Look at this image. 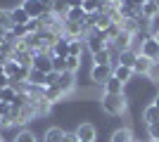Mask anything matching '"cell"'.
I'll use <instances>...</instances> for the list:
<instances>
[{"label": "cell", "mask_w": 159, "mask_h": 142, "mask_svg": "<svg viewBox=\"0 0 159 142\" xmlns=\"http://www.w3.org/2000/svg\"><path fill=\"white\" fill-rule=\"evenodd\" d=\"M17 93H19V88H17V85H7L5 90H0V102H5V104H14Z\"/></svg>", "instance_id": "obj_22"}, {"label": "cell", "mask_w": 159, "mask_h": 142, "mask_svg": "<svg viewBox=\"0 0 159 142\" xmlns=\"http://www.w3.org/2000/svg\"><path fill=\"white\" fill-rule=\"evenodd\" d=\"M107 45H112L116 52H124V50H133V36L126 33V31H121L116 38H114V43H107Z\"/></svg>", "instance_id": "obj_10"}, {"label": "cell", "mask_w": 159, "mask_h": 142, "mask_svg": "<svg viewBox=\"0 0 159 142\" xmlns=\"http://www.w3.org/2000/svg\"><path fill=\"white\" fill-rule=\"evenodd\" d=\"M40 2H43V5H45L48 10H50V7H52V2H55V0H40Z\"/></svg>", "instance_id": "obj_40"}, {"label": "cell", "mask_w": 159, "mask_h": 142, "mask_svg": "<svg viewBox=\"0 0 159 142\" xmlns=\"http://www.w3.org/2000/svg\"><path fill=\"white\" fill-rule=\"evenodd\" d=\"M143 57H147L150 62H159V43L154 36H147L145 41H143V45H140V52Z\"/></svg>", "instance_id": "obj_2"}, {"label": "cell", "mask_w": 159, "mask_h": 142, "mask_svg": "<svg viewBox=\"0 0 159 142\" xmlns=\"http://www.w3.org/2000/svg\"><path fill=\"white\" fill-rule=\"evenodd\" d=\"M7 85H12V83H10V78H7V76L2 74V76H0V90H5Z\"/></svg>", "instance_id": "obj_39"}, {"label": "cell", "mask_w": 159, "mask_h": 142, "mask_svg": "<svg viewBox=\"0 0 159 142\" xmlns=\"http://www.w3.org/2000/svg\"><path fill=\"white\" fill-rule=\"evenodd\" d=\"M76 137L83 140V142H95L98 130H95L93 123H79V128H76Z\"/></svg>", "instance_id": "obj_11"}, {"label": "cell", "mask_w": 159, "mask_h": 142, "mask_svg": "<svg viewBox=\"0 0 159 142\" xmlns=\"http://www.w3.org/2000/svg\"><path fill=\"white\" fill-rule=\"evenodd\" d=\"M29 83H31V85H40V88H45V74L31 69V74H29Z\"/></svg>", "instance_id": "obj_27"}, {"label": "cell", "mask_w": 159, "mask_h": 142, "mask_svg": "<svg viewBox=\"0 0 159 142\" xmlns=\"http://www.w3.org/2000/svg\"><path fill=\"white\" fill-rule=\"evenodd\" d=\"M114 69L112 67H93V71H90V78H93L98 85H105L109 78H112Z\"/></svg>", "instance_id": "obj_12"}, {"label": "cell", "mask_w": 159, "mask_h": 142, "mask_svg": "<svg viewBox=\"0 0 159 142\" xmlns=\"http://www.w3.org/2000/svg\"><path fill=\"white\" fill-rule=\"evenodd\" d=\"M0 28H5L7 33L12 31V21H10V10H2V7H0Z\"/></svg>", "instance_id": "obj_30"}, {"label": "cell", "mask_w": 159, "mask_h": 142, "mask_svg": "<svg viewBox=\"0 0 159 142\" xmlns=\"http://www.w3.org/2000/svg\"><path fill=\"white\" fill-rule=\"evenodd\" d=\"M140 14L145 17V19H157V14H159V5H157V0H150V2H145V5L140 7Z\"/></svg>", "instance_id": "obj_18"}, {"label": "cell", "mask_w": 159, "mask_h": 142, "mask_svg": "<svg viewBox=\"0 0 159 142\" xmlns=\"http://www.w3.org/2000/svg\"><path fill=\"white\" fill-rule=\"evenodd\" d=\"M62 137H64V130L57 128V126H52V128H48V130H45L43 142H62Z\"/></svg>", "instance_id": "obj_24"}, {"label": "cell", "mask_w": 159, "mask_h": 142, "mask_svg": "<svg viewBox=\"0 0 159 142\" xmlns=\"http://www.w3.org/2000/svg\"><path fill=\"white\" fill-rule=\"evenodd\" d=\"M128 109L126 95H102V111L107 116H124Z\"/></svg>", "instance_id": "obj_1"}, {"label": "cell", "mask_w": 159, "mask_h": 142, "mask_svg": "<svg viewBox=\"0 0 159 142\" xmlns=\"http://www.w3.org/2000/svg\"><path fill=\"white\" fill-rule=\"evenodd\" d=\"M83 43H86V47L90 50V54H95V52H100V50H105V47H107V41L100 33H95V31H90V33L83 38Z\"/></svg>", "instance_id": "obj_7"}, {"label": "cell", "mask_w": 159, "mask_h": 142, "mask_svg": "<svg viewBox=\"0 0 159 142\" xmlns=\"http://www.w3.org/2000/svg\"><path fill=\"white\" fill-rule=\"evenodd\" d=\"M102 88H105L107 95H124V83H121L119 78H114V76L105 83V85H102Z\"/></svg>", "instance_id": "obj_19"}, {"label": "cell", "mask_w": 159, "mask_h": 142, "mask_svg": "<svg viewBox=\"0 0 159 142\" xmlns=\"http://www.w3.org/2000/svg\"><path fill=\"white\" fill-rule=\"evenodd\" d=\"M135 2H138V5L143 7V5H145V2H150V0H135Z\"/></svg>", "instance_id": "obj_42"}, {"label": "cell", "mask_w": 159, "mask_h": 142, "mask_svg": "<svg viewBox=\"0 0 159 142\" xmlns=\"http://www.w3.org/2000/svg\"><path fill=\"white\" fill-rule=\"evenodd\" d=\"M33 109H36V116H43V114H50V109H52V102H48L45 97L38 102H33Z\"/></svg>", "instance_id": "obj_26"}, {"label": "cell", "mask_w": 159, "mask_h": 142, "mask_svg": "<svg viewBox=\"0 0 159 142\" xmlns=\"http://www.w3.org/2000/svg\"><path fill=\"white\" fill-rule=\"evenodd\" d=\"M36 71H43V74H50V71H55L52 69V54L48 52H36L33 54V67Z\"/></svg>", "instance_id": "obj_4"}, {"label": "cell", "mask_w": 159, "mask_h": 142, "mask_svg": "<svg viewBox=\"0 0 159 142\" xmlns=\"http://www.w3.org/2000/svg\"><path fill=\"white\" fill-rule=\"evenodd\" d=\"M83 47H86V43L81 41H71L69 43V54H74V57H81V54H83Z\"/></svg>", "instance_id": "obj_31"}, {"label": "cell", "mask_w": 159, "mask_h": 142, "mask_svg": "<svg viewBox=\"0 0 159 142\" xmlns=\"http://www.w3.org/2000/svg\"><path fill=\"white\" fill-rule=\"evenodd\" d=\"M79 142H83V140H79Z\"/></svg>", "instance_id": "obj_48"}, {"label": "cell", "mask_w": 159, "mask_h": 142, "mask_svg": "<svg viewBox=\"0 0 159 142\" xmlns=\"http://www.w3.org/2000/svg\"><path fill=\"white\" fill-rule=\"evenodd\" d=\"M79 69H81V57L69 54V57H66V71H69V74H76Z\"/></svg>", "instance_id": "obj_32"}, {"label": "cell", "mask_w": 159, "mask_h": 142, "mask_svg": "<svg viewBox=\"0 0 159 142\" xmlns=\"http://www.w3.org/2000/svg\"><path fill=\"white\" fill-rule=\"evenodd\" d=\"M152 104H154V107L159 109V95H157V97H154V102H152Z\"/></svg>", "instance_id": "obj_41"}, {"label": "cell", "mask_w": 159, "mask_h": 142, "mask_svg": "<svg viewBox=\"0 0 159 142\" xmlns=\"http://www.w3.org/2000/svg\"><path fill=\"white\" fill-rule=\"evenodd\" d=\"M0 126H2V118H0Z\"/></svg>", "instance_id": "obj_45"}, {"label": "cell", "mask_w": 159, "mask_h": 142, "mask_svg": "<svg viewBox=\"0 0 159 142\" xmlns=\"http://www.w3.org/2000/svg\"><path fill=\"white\" fill-rule=\"evenodd\" d=\"M69 38H64V36H60V38H57V43H55L52 45V50H50V54H52V57H69Z\"/></svg>", "instance_id": "obj_14"}, {"label": "cell", "mask_w": 159, "mask_h": 142, "mask_svg": "<svg viewBox=\"0 0 159 142\" xmlns=\"http://www.w3.org/2000/svg\"><path fill=\"white\" fill-rule=\"evenodd\" d=\"M143 121H145L147 126H152V123H159V109L154 107V104L145 107V111H143Z\"/></svg>", "instance_id": "obj_23"}, {"label": "cell", "mask_w": 159, "mask_h": 142, "mask_svg": "<svg viewBox=\"0 0 159 142\" xmlns=\"http://www.w3.org/2000/svg\"><path fill=\"white\" fill-rule=\"evenodd\" d=\"M150 142H157V140H150Z\"/></svg>", "instance_id": "obj_46"}, {"label": "cell", "mask_w": 159, "mask_h": 142, "mask_svg": "<svg viewBox=\"0 0 159 142\" xmlns=\"http://www.w3.org/2000/svg\"><path fill=\"white\" fill-rule=\"evenodd\" d=\"M43 95H45V100L52 102V104H57V102L64 100V93H62L57 85H52V88H43Z\"/></svg>", "instance_id": "obj_21"}, {"label": "cell", "mask_w": 159, "mask_h": 142, "mask_svg": "<svg viewBox=\"0 0 159 142\" xmlns=\"http://www.w3.org/2000/svg\"><path fill=\"white\" fill-rule=\"evenodd\" d=\"M157 5H159V0H157Z\"/></svg>", "instance_id": "obj_47"}, {"label": "cell", "mask_w": 159, "mask_h": 142, "mask_svg": "<svg viewBox=\"0 0 159 142\" xmlns=\"http://www.w3.org/2000/svg\"><path fill=\"white\" fill-rule=\"evenodd\" d=\"M83 12L90 17V14H100V12H107L109 10V2L107 0H83Z\"/></svg>", "instance_id": "obj_8"}, {"label": "cell", "mask_w": 159, "mask_h": 142, "mask_svg": "<svg viewBox=\"0 0 159 142\" xmlns=\"http://www.w3.org/2000/svg\"><path fill=\"white\" fill-rule=\"evenodd\" d=\"M21 7L26 10L29 19H40L45 12H50V10H48V7L40 2V0H24V2H21Z\"/></svg>", "instance_id": "obj_5"}, {"label": "cell", "mask_w": 159, "mask_h": 142, "mask_svg": "<svg viewBox=\"0 0 159 142\" xmlns=\"http://www.w3.org/2000/svg\"><path fill=\"white\" fill-rule=\"evenodd\" d=\"M57 88L66 95H71L74 88H76V74H69V71H64V74H60V81H57Z\"/></svg>", "instance_id": "obj_9"}, {"label": "cell", "mask_w": 159, "mask_h": 142, "mask_svg": "<svg viewBox=\"0 0 159 142\" xmlns=\"http://www.w3.org/2000/svg\"><path fill=\"white\" fill-rule=\"evenodd\" d=\"M114 21L109 19V14L107 12H100V14H90L88 17V26H90V31H98V33H102V31H107V28L112 26Z\"/></svg>", "instance_id": "obj_3"}, {"label": "cell", "mask_w": 159, "mask_h": 142, "mask_svg": "<svg viewBox=\"0 0 159 142\" xmlns=\"http://www.w3.org/2000/svg\"><path fill=\"white\" fill-rule=\"evenodd\" d=\"M19 64H17V62H14V59H10V62H7V64H5V76H7V78H10V81H12V78H14V76H17V74H19Z\"/></svg>", "instance_id": "obj_33"}, {"label": "cell", "mask_w": 159, "mask_h": 142, "mask_svg": "<svg viewBox=\"0 0 159 142\" xmlns=\"http://www.w3.org/2000/svg\"><path fill=\"white\" fill-rule=\"evenodd\" d=\"M66 19H69V21H86V19H88V14L83 12V7H74V10H69Z\"/></svg>", "instance_id": "obj_29"}, {"label": "cell", "mask_w": 159, "mask_h": 142, "mask_svg": "<svg viewBox=\"0 0 159 142\" xmlns=\"http://www.w3.org/2000/svg\"><path fill=\"white\" fill-rule=\"evenodd\" d=\"M154 38H157V43H159V31H157V36H154Z\"/></svg>", "instance_id": "obj_44"}, {"label": "cell", "mask_w": 159, "mask_h": 142, "mask_svg": "<svg viewBox=\"0 0 159 142\" xmlns=\"http://www.w3.org/2000/svg\"><path fill=\"white\" fill-rule=\"evenodd\" d=\"M154 62H150L147 57H143V54H138V59H135V64H133V74L138 76H150V69H152Z\"/></svg>", "instance_id": "obj_15"}, {"label": "cell", "mask_w": 159, "mask_h": 142, "mask_svg": "<svg viewBox=\"0 0 159 142\" xmlns=\"http://www.w3.org/2000/svg\"><path fill=\"white\" fill-rule=\"evenodd\" d=\"M119 12H121L124 19H140V17H143V14H140V5L135 0H121Z\"/></svg>", "instance_id": "obj_6"}, {"label": "cell", "mask_w": 159, "mask_h": 142, "mask_svg": "<svg viewBox=\"0 0 159 142\" xmlns=\"http://www.w3.org/2000/svg\"><path fill=\"white\" fill-rule=\"evenodd\" d=\"M14 142H38V137H36V133H31V130H19L17 135H14Z\"/></svg>", "instance_id": "obj_28"}, {"label": "cell", "mask_w": 159, "mask_h": 142, "mask_svg": "<svg viewBox=\"0 0 159 142\" xmlns=\"http://www.w3.org/2000/svg\"><path fill=\"white\" fill-rule=\"evenodd\" d=\"M147 135H150V140H157V142H159V123L147 126Z\"/></svg>", "instance_id": "obj_35"}, {"label": "cell", "mask_w": 159, "mask_h": 142, "mask_svg": "<svg viewBox=\"0 0 159 142\" xmlns=\"http://www.w3.org/2000/svg\"><path fill=\"white\" fill-rule=\"evenodd\" d=\"M109 142H133V133L131 128H116L109 137Z\"/></svg>", "instance_id": "obj_20"}, {"label": "cell", "mask_w": 159, "mask_h": 142, "mask_svg": "<svg viewBox=\"0 0 159 142\" xmlns=\"http://www.w3.org/2000/svg\"><path fill=\"white\" fill-rule=\"evenodd\" d=\"M138 21H140V19H124V21H121V31H126V33H131V36L140 33Z\"/></svg>", "instance_id": "obj_25"}, {"label": "cell", "mask_w": 159, "mask_h": 142, "mask_svg": "<svg viewBox=\"0 0 159 142\" xmlns=\"http://www.w3.org/2000/svg\"><path fill=\"white\" fill-rule=\"evenodd\" d=\"M150 78L159 83V62H154V64H152V69H150Z\"/></svg>", "instance_id": "obj_36"}, {"label": "cell", "mask_w": 159, "mask_h": 142, "mask_svg": "<svg viewBox=\"0 0 159 142\" xmlns=\"http://www.w3.org/2000/svg\"><path fill=\"white\" fill-rule=\"evenodd\" d=\"M135 59H138V50H124V52H119V57H116V62H114V64H121V67L133 69Z\"/></svg>", "instance_id": "obj_16"}, {"label": "cell", "mask_w": 159, "mask_h": 142, "mask_svg": "<svg viewBox=\"0 0 159 142\" xmlns=\"http://www.w3.org/2000/svg\"><path fill=\"white\" fill-rule=\"evenodd\" d=\"M10 21H12V26H26L29 21V14H26V10L21 5H17V7H12L10 10Z\"/></svg>", "instance_id": "obj_13"}, {"label": "cell", "mask_w": 159, "mask_h": 142, "mask_svg": "<svg viewBox=\"0 0 159 142\" xmlns=\"http://www.w3.org/2000/svg\"><path fill=\"white\" fill-rule=\"evenodd\" d=\"M114 78H119V81L121 83H124V85H126V83L128 81H131V78H133V76H135V74H133V69H128V67H121V64H114Z\"/></svg>", "instance_id": "obj_17"}, {"label": "cell", "mask_w": 159, "mask_h": 142, "mask_svg": "<svg viewBox=\"0 0 159 142\" xmlns=\"http://www.w3.org/2000/svg\"><path fill=\"white\" fill-rule=\"evenodd\" d=\"M57 81H60V74H57V71H50V74H45V88H52V85H57Z\"/></svg>", "instance_id": "obj_34"}, {"label": "cell", "mask_w": 159, "mask_h": 142, "mask_svg": "<svg viewBox=\"0 0 159 142\" xmlns=\"http://www.w3.org/2000/svg\"><path fill=\"white\" fill-rule=\"evenodd\" d=\"M5 74V64H0V76Z\"/></svg>", "instance_id": "obj_43"}, {"label": "cell", "mask_w": 159, "mask_h": 142, "mask_svg": "<svg viewBox=\"0 0 159 142\" xmlns=\"http://www.w3.org/2000/svg\"><path fill=\"white\" fill-rule=\"evenodd\" d=\"M62 2H64L69 10H74V7H81V5H83V0H62Z\"/></svg>", "instance_id": "obj_37"}, {"label": "cell", "mask_w": 159, "mask_h": 142, "mask_svg": "<svg viewBox=\"0 0 159 142\" xmlns=\"http://www.w3.org/2000/svg\"><path fill=\"white\" fill-rule=\"evenodd\" d=\"M62 142H79V137H76V133H64Z\"/></svg>", "instance_id": "obj_38"}]
</instances>
